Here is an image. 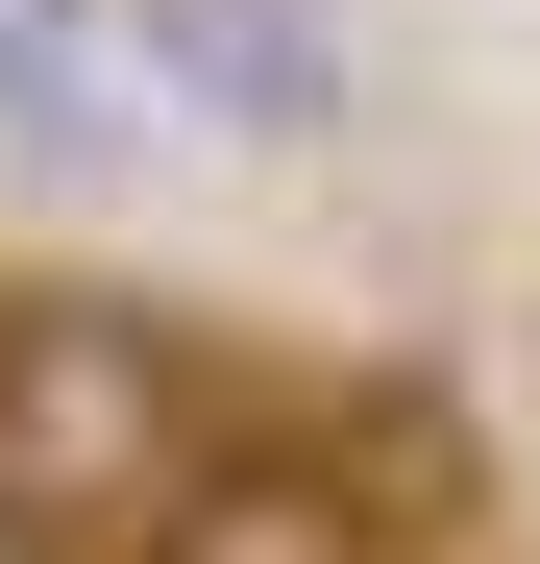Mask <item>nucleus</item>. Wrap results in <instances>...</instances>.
<instances>
[{
    "instance_id": "1",
    "label": "nucleus",
    "mask_w": 540,
    "mask_h": 564,
    "mask_svg": "<svg viewBox=\"0 0 540 564\" xmlns=\"http://www.w3.org/2000/svg\"><path fill=\"white\" fill-rule=\"evenodd\" d=\"M197 344H172L148 295H0V491H25L50 540H148L172 491H197Z\"/></svg>"
},
{
    "instance_id": "2",
    "label": "nucleus",
    "mask_w": 540,
    "mask_h": 564,
    "mask_svg": "<svg viewBox=\"0 0 540 564\" xmlns=\"http://www.w3.org/2000/svg\"><path fill=\"white\" fill-rule=\"evenodd\" d=\"M123 74H148V123H197L246 172H320L369 123V25L344 0H123Z\"/></svg>"
},
{
    "instance_id": "3",
    "label": "nucleus",
    "mask_w": 540,
    "mask_h": 564,
    "mask_svg": "<svg viewBox=\"0 0 540 564\" xmlns=\"http://www.w3.org/2000/svg\"><path fill=\"white\" fill-rule=\"evenodd\" d=\"M123 99H148V74H123V0H0V172H50V197H99V172L148 148Z\"/></svg>"
},
{
    "instance_id": "4",
    "label": "nucleus",
    "mask_w": 540,
    "mask_h": 564,
    "mask_svg": "<svg viewBox=\"0 0 540 564\" xmlns=\"http://www.w3.org/2000/svg\"><path fill=\"white\" fill-rule=\"evenodd\" d=\"M123 564H393V516H369V466H295V442H197V491H172Z\"/></svg>"
},
{
    "instance_id": "5",
    "label": "nucleus",
    "mask_w": 540,
    "mask_h": 564,
    "mask_svg": "<svg viewBox=\"0 0 540 564\" xmlns=\"http://www.w3.org/2000/svg\"><path fill=\"white\" fill-rule=\"evenodd\" d=\"M0 564H99V540H50V516H25V491H0Z\"/></svg>"
}]
</instances>
